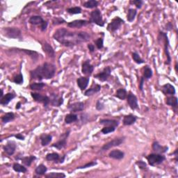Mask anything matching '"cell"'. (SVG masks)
I'll return each mask as SVG.
<instances>
[{"mask_svg": "<svg viewBox=\"0 0 178 178\" xmlns=\"http://www.w3.org/2000/svg\"><path fill=\"white\" fill-rule=\"evenodd\" d=\"M129 3L132 4H134L137 9H141L142 6L143 4V2L142 0H133V1H130Z\"/></svg>", "mask_w": 178, "mask_h": 178, "instance_id": "cell-50", "label": "cell"}, {"mask_svg": "<svg viewBox=\"0 0 178 178\" xmlns=\"http://www.w3.org/2000/svg\"><path fill=\"white\" fill-rule=\"evenodd\" d=\"M132 58H133L134 61L137 64H142V63H145V61L143 59H142L139 54L136 52L132 53Z\"/></svg>", "mask_w": 178, "mask_h": 178, "instance_id": "cell-43", "label": "cell"}, {"mask_svg": "<svg viewBox=\"0 0 178 178\" xmlns=\"http://www.w3.org/2000/svg\"><path fill=\"white\" fill-rule=\"evenodd\" d=\"M124 23V21L120 17H116L107 25V30L109 32H115L120 29L122 24H123Z\"/></svg>", "mask_w": 178, "mask_h": 178, "instance_id": "cell-8", "label": "cell"}, {"mask_svg": "<svg viewBox=\"0 0 178 178\" xmlns=\"http://www.w3.org/2000/svg\"><path fill=\"white\" fill-rule=\"evenodd\" d=\"M88 48L91 52H93L94 51H95V46H94L93 44H88Z\"/></svg>", "mask_w": 178, "mask_h": 178, "instance_id": "cell-56", "label": "cell"}, {"mask_svg": "<svg viewBox=\"0 0 178 178\" xmlns=\"http://www.w3.org/2000/svg\"><path fill=\"white\" fill-rule=\"evenodd\" d=\"M159 38L160 39L163 40V43L164 44V52L165 54L166 55L167 58V62L166 63V64L170 65V63H171V57H170L169 47V38H168V35L166 33L161 32L159 33Z\"/></svg>", "mask_w": 178, "mask_h": 178, "instance_id": "cell-6", "label": "cell"}, {"mask_svg": "<svg viewBox=\"0 0 178 178\" xmlns=\"http://www.w3.org/2000/svg\"><path fill=\"white\" fill-rule=\"evenodd\" d=\"M21 50L22 52H24L26 54L29 56L33 60H36L38 57H39V54H38V52H35V51H32L29 50Z\"/></svg>", "mask_w": 178, "mask_h": 178, "instance_id": "cell-41", "label": "cell"}, {"mask_svg": "<svg viewBox=\"0 0 178 178\" xmlns=\"http://www.w3.org/2000/svg\"><path fill=\"white\" fill-rule=\"evenodd\" d=\"M127 95H128V93L125 88H121L117 90L115 96L116 98L120 99V100H125L127 98Z\"/></svg>", "mask_w": 178, "mask_h": 178, "instance_id": "cell-32", "label": "cell"}, {"mask_svg": "<svg viewBox=\"0 0 178 178\" xmlns=\"http://www.w3.org/2000/svg\"><path fill=\"white\" fill-rule=\"evenodd\" d=\"M152 150H153V151L155 152V153L163 154L168 151V150H169V147L163 146H161V145L159 144V142L154 141L152 145Z\"/></svg>", "mask_w": 178, "mask_h": 178, "instance_id": "cell-18", "label": "cell"}, {"mask_svg": "<svg viewBox=\"0 0 178 178\" xmlns=\"http://www.w3.org/2000/svg\"><path fill=\"white\" fill-rule=\"evenodd\" d=\"M161 91L164 95H171V96L174 95L175 93H176V91H175V88L169 83H166V84H164L162 86Z\"/></svg>", "mask_w": 178, "mask_h": 178, "instance_id": "cell-19", "label": "cell"}, {"mask_svg": "<svg viewBox=\"0 0 178 178\" xmlns=\"http://www.w3.org/2000/svg\"><path fill=\"white\" fill-rule=\"evenodd\" d=\"M29 22L33 25H40L42 32H45L47 27V22L45 21L41 16H33L30 17Z\"/></svg>", "mask_w": 178, "mask_h": 178, "instance_id": "cell-7", "label": "cell"}, {"mask_svg": "<svg viewBox=\"0 0 178 178\" xmlns=\"http://www.w3.org/2000/svg\"><path fill=\"white\" fill-rule=\"evenodd\" d=\"M99 4V2L96 0H89L83 3V6L86 9H94L98 7Z\"/></svg>", "mask_w": 178, "mask_h": 178, "instance_id": "cell-38", "label": "cell"}, {"mask_svg": "<svg viewBox=\"0 0 178 178\" xmlns=\"http://www.w3.org/2000/svg\"><path fill=\"white\" fill-rule=\"evenodd\" d=\"M78 120V116L77 114H75L73 113H71L69 114H67L65 117V124H71L77 121Z\"/></svg>", "mask_w": 178, "mask_h": 178, "instance_id": "cell-31", "label": "cell"}, {"mask_svg": "<svg viewBox=\"0 0 178 178\" xmlns=\"http://www.w3.org/2000/svg\"><path fill=\"white\" fill-rule=\"evenodd\" d=\"M95 43L96 47H97V48L98 50L102 49L103 46H104V40H103V39H102V38H100V39H98L95 41Z\"/></svg>", "mask_w": 178, "mask_h": 178, "instance_id": "cell-49", "label": "cell"}, {"mask_svg": "<svg viewBox=\"0 0 178 178\" xmlns=\"http://www.w3.org/2000/svg\"><path fill=\"white\" fill-rule=\"evenodd\" d=\"M50 99L51 105L54 106H60L63 103V98L62 96H58L57 94H52Z\"/></svg>", "mask_w": 178, "mask_h": 178, "instance_id": "cell-21", "label": "cell"}, {"mask_svg": "<svg viewBox=\"0 0 178 178\" xmlns=\"http://www.w3.org/2000/svg\"><path fill=\"white\" fill-rule=\"evenodd\" d=\"M65 22V20L64 19L61 18V17H54L52 20L53 25H59L63 24Z\"/></svg>", "mask_w": 178, "mask_h": 178, "instance_id": "cell-48", "label": "cell"}, {"mask_svg": "<svg viewBox=\"0 0 178 178\" xmlns=\"http://www.w3.org/2000/svg\"><path fill=\"white\" fill-rule=\"evenodd\" d=\"M42 48L44 52L49 56L50 58H54L55 52L53 47L48 43L45 42L42 45Z\"/></svg>", "mask_w": 178, "mask_h": 178, "instance_id": "cell-24", "label": "cell"}, {"mask_svg": "<svg viewBox=\"0 0 178 178\" xmlns=\"http://www.w3.org/2000/svg\"><path fill=\"white\" fill-rule=\"evenodd\" d=\"M70 133V130L66 131L65 133H63L61 136L60 140L57 142V143H54L52 145V146L53 147H56V148L58 150H61L65 147L66 146V143H67V139L68 137L69 136Z\"/></svg>", "mask_w": 178, "mask_h": 178, "instance_id": "cell-9", "label": "cell"}, {"mask_svg": "<svg viewBox=\"0 0 178 178\" xmlns=\"http://www.w3.org/2000/svg\"><path fill=\"white\" fill-rule=\"evenodd\" d=\"M124 141V137H120V138H116L113 139L112 141L108 142L107 143L104 145L102 147V150L105 151L108 150L112 148V147L119 146L120 145L123 143Z\"/></svg>", "mask_w": 178, "mask_h": 178, "instance_id": "cell-11", "label": "cell"}, {"mask_svg": "<svg viewBox=\"0 0 178 178\" xmlns=\"http://www.w3.org/2000/svg\"><path fill=\"white\" fill-rule=\"evenodd\" d=\"M97 164V163L95 162V161H91V162H89L88 164H86L85 165H83L82 166H80V167H77V169H86V168H88V167H92L93 166H95V165Z\"/></svg>", "mask_w": 178, "mask_h": 178, "instance_id": "cell-51", "label": "cell"}, {"mask_svg": "<svg viewBox=\"0 0 178 178\" xmlns=\"http://www.w3.org/2000/svg\"><path fill=\"white\" fill-rule=\"evenodd\" d=\"M68 13L71 15H75V14H80L81 13V9L79 6H75V7H71V8L67 9L66 10Z\"/></svg>", "mask_w": 178, "mask_h": 178, "instance_id": "cell-42", "label": "cell"}, {"mask_svg": "<svg viewBox=\"0 0 178 178\" xmlns=\"http://www.w3.org/2000/svg\"><path fill=\"white\" fill-rule=\"evenodd\" d=\"M144 81H145V79L143 76H142V77H141V80H140V82H139V89L141 91H143V90Z\"/></svg>", "mask_w": 178, "mask_h": 178, "instance_id": "cell-53", "label": "cell"}, {"mask_svg": "<svg viewBox=\"0 0 178 178\" xmlns=\"http://www.w3.org/2000/svg\"><path fill=\"white\" fill-rule=\"evenodd\" d=\"M15 137H16V139H20V140H22V141H24V136L22 135V134H16V135H15Z\"/></svg>", "mask_w": 178, "mask_h": 178, "instance_id": "cell-55", "label": "cell"}, {"mask_svg": "<svg viewBox=\"0 0 178 178\" xmlns=\"http://www.w3.org/2000/svg\"><path fill=\"white\" fill-rule=\"evenodd\" d=\"M3 149L4 152H6V154H8L9 156H11L16 152V144L14 141H9L6 146H4Z\"/></svg>", "mask_w": 178, "mask_h": 178, "instance_id": "cell-17", "label": "cell"}, {"mask_svg": "<svg viewBox=\"0 0 178 178\" xmlns=\"http://www.w3.org/2000/svg\"><path fill=\"white\" fill-rule=\"evenodd\" d=\"M136 121L137 117L136 116L132 115V114H129V115H126L124 116L123 123L124 124V125L129 126L135 123Z\"/></svg>", "mask_w": 178, "mask_h": 178, "instance_id": "cell-25", "label": "cell"}, {"mask_svg": "<svg viewBox=\"0 0 178 178\" xmlns=\"http://www.w3.org/2000/svg\"><path fill=\"white\" fill-rule=\"evenodd\" d=\"M104 108H105V105H104L103 102H102L100 100H99L97 102V103H96V109L99 111H101Z\"/></svg>", "mask_w": 178, "mask_h": 178, "instance_id": "cell-52", "label": "cell"}, {"mask_svg": "<svg viewBox=\"0 0 178 178\" xmlns=\"http://www.w3.org/2000/svg\"><path fill=\"white\" fill-rule=\"evenodd\" d=\"M1 92H2V93H1V95H0V97H1V98H2L4 97V92H3V90H2V89H1Z\"/></svg>", "mask_w": 178, "mask_h": 178, "instance_id": "cell-58", "label": "cell"}, {"mask_svg": "<svg viewBox=\"0 0 178 178\" xmlns=\"http://www.w3.org/2000/svg\"><path fill=\"white\" fill-rule=\"evenodd\" d=\"M172 27H173V26H172L171 22H168L166 25V29L167 31H171L172 29Z\"/></svg>", "mask_w": 178, "mask_h": 178, "instance_id": "cell-54", "label": "cell"}, {"mask_svg": "<svg viewBox=\"0 0 178 178\" xmlns=\"http://www.w3.org/2000/svg\"><path fill=\"white\" fill-rule=\"evenodd\" d=\"M68 109L72 113H76L78 111H81L84 109V103L82 102H77L68 105Z\"/></svg>", "mask_w": 178, "mask_h": 178, "instance_id": "cell-16", "label": "cell"}, {"mask_svg": "<svg viewBox=\"0 0 178 178\" xmlns=\"http://www.w3.org/2000/svg\"><path fill=\"white\" fill-rule=\"evenodd\" d=\"M45 86V83L39 82V83H32L30 84L29 87L33 91H40Z\"/></svg>", "mask_w": 178, "mask_h": 178, "instance_id": "cell-40", "label": "cell"}, {"mask_svg": "<svg viewBox=\"0 0 178 178\" xmlns=\"http://www.w3.org/2000/svg\"><path fill=\"white\" fill-rule=\"evenodd\" d=\"M45 177L47 178H51V177H53V178H64L65 177V175L64 173H63V172H50L48 175H45Z\"/></svg>", "mask_w": 178, "mask_h": 178, "instance_id": "cell-44", "label": "cell"}, {"mask_svg": "<svg viewBox=\"0 0 178 178\" xmlns=\"http://www.w3.org/2000/svg\"><path fill=\"white\" fill-rule=\"evenodd\" d=\"M90 23H94L100 27H104L105 22L102 16V13L99 9H95L90 13Z\"/></svg>", "mask_w": 178, "mask_h": 178, "instance_id": "cell-4", "label": "cell"}, {"mask_svg": "<svg viewBox=\"0 0 178 178\" xmlns=\"http://www.w3.org/2000/svg\"><path fill=\"white\" fill-rule=\"evenodd\" d=\"M40 141H41V145L43 146H47L49 145L52 140V136L50 134H42L40 137Z\"/></svg>", "mask_w": 178, "mask_h": 178, "instance_id": "cell-29", "label": "cell"}, {"mask_svg": "<svg viewBox=\"0 0 178 178\" xmlns=\"http://www.w3.org/2000/svg\"><path fill=\"white\" fill-rule=\"evenodd\" d=\"M2 32L4 35L9 39H18L21 37V31L17 27H4Z\"/></svg>", "mask_w": 178, "mask_h": 178, "instance_id": "cell-5", "label": "cell"}, {"mask_svg": "<svg viewBox=\"0 0 178 178\" xmlns=\"http://www.w3.org/2000/svg\"><path fill=\"white\" fill-rule=\"evenodd\" d=\"M111 68L107 66V67H105L104 68L103 70L101 72L95 75L94 77L98 79L99 80L103 82V81H105L108 80V78L111 76Z\"/></svg>", "mask_w": 178, "mask_h": 178, "instance_id": "cell-13", "label": "cell"}, {"mask_svg": "<svg viewBox=\"0 0 178 178\" xmlns=\"http://www.w3.org/2000/svg\"><path fill=\"white\" fill-rule=\"evenodd\" d=\"M127 102H128V105L132 110H135L139 108L138 99L136 96L132 92H129L128 95H127Z\"/></svg>", "mask_w": 178, "mask_h": 178, "instance_id": "cell-12", "label": "cell"}, {"mask_svg": "<svg viewBox=\"0 0 178 178\" xmlns=\"http://www.w3.org/2000/svg\"><path fill=\"white\" fill-rule=\"evenodd\" d=\"M90 60H86L82 63V66H81V72L83 75L90 76L91 74L93 73L94 70V67L93 65L91 64Z\"/></svg>", "mask_w": 178, "mask_h": 178, "instance_id": "cell-14", "label": "cell"}, {"mask_svg": "<svg viewBox=\"0 0 178 178\" xmlns=\"http://www.w3.org/2000/svg\"><path fill=\"white\" fill-rule=\"evenodd\" d=\"M15 119V114L13 112L6 113L2 117V121L4 123H8Z\"/></svg>", "mask_w": 178, "mask_h": 178, "instance_id": "cell-33", "label": "cell"}, {"mask_svg": "<svg viewBox=\"0 0 178 178\" xmlns=\"http://www.w3.org/2000/svg\"><path fill=\"white\" fill-rule=\"evenodd\" d=\"M136 164L137 165V166H138V167L141 170H147V164L145 161H142V160H139V161H137L136 162Z\"/></svg>", "mask_w": 178, "mask_h": 178, "instance_id": "cell-47", "label": "cell"}, {"mask_svg": "<svg viewBox=\"0 0 178 178\" xmlns=\"http://www.w3.org/2000/svg\"><path fill=\"white\" fill-rule=\"evenodd\" d=\"M153 75L152 70L149 65H146L143 68V77H144L145 80H150Z\"/></svg>", "mask_w": 178, "mask_h": 178, "instance_id": "cell-34", "label": "cell"}, {"mask_svg": "<svg viewBox=\"0 0 178 178\" xmlns=\"http://www.w3.org/2000/svg\"><path fill=\"white\" fill-rule=\"evenodd\" d=\"M47 168L45 166L44 164H40L35 169V174L39 175H43L45 174V172H47Z\"/></svg>", "mask_w": 178, "mask_h": 178, "instance_id": "cell-39", "label": "cell"}, {"mask_svg": "<svg viewBox=\"0 0 178 178\" xmlns=\"http://www.w3.org/2000/svg\"><path fill=\"white\" fill-rule=\"evenodd\" d=\"M15 97H16V95H15L13 93H6V95H4L3 98H1L0 104L2 105H7L10 102L13 100V99L15 98Z\"/></svg>", "mask_w": 178, "mask_h": 178, "instance_id": "cell-28", "label": "cell"}, {"mask_svg": "<svg viewBox=\"0 0 178 178\" xmlns=\"http://www.w3.org/2000/svg\"><path fill=\"white\" fill-rule=\"evenodd\" d=\"M109 157L111 159L121 160L124 158V152L120 150H113L109 152Z\"/></svg>", "mask_w": 178, "mask_h": 178, "instance_id": "cell-23", "label": "cell"}, {"mask_svg": "<svg viewBox=\"0 0 178 178\" xmlns=\"http://www.w3.org/2000/svg\"><path fill=\"white\" fill-rule=\"evenodd\" d=\"M137 14L136 9H129L128 11V15H127V19H128V22H132L135 20L136 16Z\"/></svg>", "mask_w": 178, "mask_h": 178, "instance_id": "cell-35", "label": "cell"}, {"mask_svg": "<svg viewBox=\"0 0 178 178\" xmlns=\"http://www.w3.org/2000/svg\"><path fill=\"white\" fill-rule=\"evenodd\" d=\"M45 159L47 161H54V162H58L59 161L60 163H62L63 162L65 159V157H63L62 159L60 158V155L58 154L57 152H52V153H49L46 155V157H45Z\"/></svg>", "mask_w": 178, "mask_h": 178, "instance_id": "cell-20", "label": "cell"}, {"mask_svg": "<svg viewBox=\"0 0 178 178\" xmlns=\"http://www.w3.org/2000/svg\"><path fill=\"white\" fill-rule=\"evenodd\" d=\"M115 127H111V126H106L105 128H103L102 129L101 132L104 134H108L109 133H111V132H113L116 130Z\"/></svg>", "mask_w": 178, "mask_h": 178, "instance_id": "cell-45", "label": "cell"}, {"mask_svg": "<svg viewBox=\"0 0 178 178\" xmlns=\"http://www.w3.org/2000/svg\"><path fill=\"white\" fill-rule=\"evenodd\" d=\"M55 73V65L50 63H45L41 65L38 66L35 69L30 71V76L33 80L42 81L43 79H52Z\"/></svg>", "mask_w": 178, "mask_h": 178, "instance_id": "cell-2", "label": "cell"}, {"mask_svg": "<svg viewBox=\"0 0 178 178\" xmlns=\"http://www.w3.org/2000/svg\"><path fill=\"white\" fill-rule=\"evenodd\" d=\"M90 79L88 77H81L77 80V83L81 91H84L88 85Z\"/></svg>", "mask_w": 178, "mask_h": 178, "instance_id": "cell-22", "label": "cell"}, {"mask_svg": "<svg viewBox=\"0 0 178 178\" xmlns=\"http://www.w3.org/2000/svg\"><path fill=\"white\" fill-rule=\"evenodd\" d=\"M146 159L148 161L149 165H150L151 166H155L157 165L162 164L166 160V157L161 154L152 153L147 155Z\"/></svg>", "mask_w": 178, "mask_h": 178, "instance_id": "cell-3", "label": "cell"}, {"mask_svg": "<svg viewBox=\"0 0 178 178\" xmlns=\"http://www.w3.org/2000/svg\"><path fill=\"white\" fill-rule=\"evenodd\" d=\"M89 23H90V22L86 20H74V21L68 22L67 25L70 28H78V29H80L81 27L86 26Z\"/></svg>", "mask_w": 178, "mask_h": 178, "instance_id": "cell-15", "label": "cell"}, {"mask_svg": "<svg viewBox=\"0 0 178 178\" xmlns=\"http://www.w3.org/2000/svg\"><path fill=\"white\" fill-rule=\"evenodd\" d=\"M100 90H101V86L95 83V84H94L91 86V88H90L85 91L84 95L88 97V96H91L94 95L95 93H98L99 91H100Z\"/></svg>", "mask_w": 178, "mask_h": 178, "instance_id": "cell-27", "label": "cell"}, {"mask_svg": "<svg viewBox=\"0 0 178 178\" xmlns=\"http://www.w3.org/2000/svg\"><path fill=\"white\" fill-rule=\"evenodd\" d=\"M31 95L35 102L43 104L44 107H47L48 105L50 103V99L47 95H43L37 93H31Z\"/></svg>", "mask_w": 178, "mask_h": 178, "instance_id": "cell-10", "label": "cell"}, {"mask_svg": "<svg viewBox=\"0 0 178 178\" xmlns=\"http://www.w3.org/2000/svg\"><path fill=\"white\" fill-rule=\"evenodd\" d=\"M13 169L17 172H22V173H25L27 171V169L26 167L24 166L23 165L17 164V163H15L13 165Z\"/></svg>", "mask_w": 178, "mask_h": 178, "instance_id": "cell-37", "label": "cell"}, {"mask_svg": "<svg viewBox=\"0 0 178 178\" xmlns=\"http://www.w3.org/2000/svg\"><path fill=\"white\" fill-rule=\"evenodd\" d=\"M99 123L104 126H111L117 128L119 125V122L116 120H111V119H101L99 121Z\"/></svg>", "mask_w": 178, "mask_h": 178, "instance_id": "cell-26", "label": "cell"}, {"mask_svg": "<svg viewBox=\"0 0 178 178\" xmlns=\"http://www.w3.org/2000/svg\"><path fill=\"white\" fill-rule=\"evenodd\" d=\"M36 159V157L35 156H29V157H24L21 159L22 162L23 163V164L25 165L26 166H30L32 165V163Z\"/></svg>", "mask_w": 178, "mask_h": 178, "instance_id": "cell-36", "label": "cell"}, {"mask_svg": "<svg viewBox=\"0 0 178 178\" xmlns=\"http://www.w3.org/2000/svg\"><path fill=\"white\" fill-rule=\"evenodd\" d=\"M20 107H21V103L19 102H17V104L16 105V109H19Z\"/></svg>", "mask_w": 178, "mask_h": 178, "instance_id": "cell-57", "label": "cell"}, {"mask_svg": "<svg viewBox=\"0 0 178 178\" xmlns=\"http://www.w3.org/2000/svg\"><path fill=\"white\" fill-rule=\"evenodd\" d=\"M53 38L65 47H73L76 45L88 41L91 35L84 32H71L65 28H60L54 32Z\"/></svg>", "mask_w": 178, "mask_h": 178, "instance_id": "cell-1", "label": "cell"}, {"mask_svg": "<svg viewBox=\"0 0 178 178\" xmlns=\"http://www.w3.org/2000/svg\"><path fill=\"white\" fill-rule=\"evenodd\" d=\"M24 81L23 75L22 73H20L13 78V82L16 83V84H22Z\"/></svg>", "mask_w": 178, "mask_h": 178, "instance_id": "cell-46", "label": "cell"}, {"mask_svg": "<svg viewBox=\"0 0 178 178\" xmlns=\"http://www.w3.org/2000/svg\"><path fill=\"white\" fill-rule=\"evenodd\" d=\"M166 104L167 105H169L173 108H177L178 106V100L177 98L174 97L173 95L168 97L166 99Z\"/></svg>", "mask_w": 178, "mask_h": 178, "instance_id": "cell-30", "label": "cell"}]
</instances>
